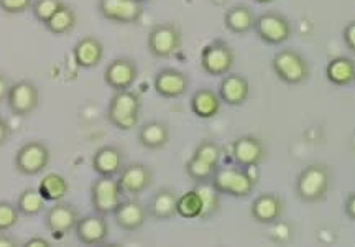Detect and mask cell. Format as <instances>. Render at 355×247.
I'll use <instances>...</instances> for the list:
<instances>
[{
    "label": "cell",
    "mask_w": 355,
    "mask_h": 247,
    "mask_svg": "<svg viewBox=\"0 0 355 247\" xmlns=\"http://www.w3.org/2000/svg\"><path fill=\"white\" fill-rule=\"evenodd\" d=\"M220 195L234 198H247L254 193L257 187V178L250 173V169H243L239 165L217 167L214 176L211 180Z\"/></svg>",
    "instance_id": "6da1fadb"
},
{
    "label": "cell",
    "mask_w": 355,
    "mask_h": 247,
    "mask_svg": "<svg viewBox=\"0 0 355 247\" xmlns=\"http://www.w3.org/2000/svg\"><path fill=\"white\" fill-rule=\"evenodd\" d=\"M141 98L139 92L125 90L115 91L107 108V119L115 129L132 130L139 127Z\"/></svg>",
    "instance_id": "7a4b0ae2"
},
{
    "label": "cell",
    "mask_w": 355,
    "mask_h": 247,
    "mask_svg": "<svg viewBox=\"0 0 355 247\" xmlns=\"http://www.w3.org/2000/svg\"><path fill=\"white\" fill-rule=\"evenodd\" d=\"M331 188V171L321 163H311L296 178V196L303 203H319Z\"/></svg>",
    "instance_id": "3957f363"
},
{
    "label": "cell",
    "mask_w": 355,
    "mask_h": 247,
    "mask_svg": "<svg viewBox=\"0 0 355 247\" xmlns=\"http://www.w3.org/2000/svg\"><path fill=\"white\" fill-rule=\"evenodd\" d=\"M273 73L277 74L279 81L285 85L298 86L308 81L311 68L308 60L301 55L300 51L293 50V48H285L279 50L272 60Z\"/></svg>",
    "instance_id": "277c9868"
},
{
    "label": "cell",
    "mask_w": 355,
    "mask_h": 247,
    "mask_svg": "<svg viewBox=\"0 0 355 247\" xmlns=\"http://www.w3.org/2000/svg\"><path fill=\"white\" fill-rule=\"evenodd\" d=\"M146 46H148V51L152 53V56H155V58H171L183 46V32L173 22L157 24L150 30Z\"/></svg>",
    "instance_id": "5b68a950"
},
{
    "label": "cell",
    "mask_w": 355,
    "mask_h": 247,
    "mask_svg": "<svg viewBox=\"0 0 355 247\" xmlns=\"http://www.w3.org/2000/svg\"><path fill=\"white\" fill-rule=\"evenodd\" d=\"M91 205L96 213L114 214L123 198V189L115 176H97L91 185Z\"/></svg>",
    "instance_id": "8992f818"
},
{
    "label": "cell",
    "mask_w": 355,
    "mask_h": 247,
    "mask_svg": "<svg viewBox=\"0 0 355 247\" xmlns=\"http://www.w3.org/2000/svg\"><path fill=\"white\" fill-rule=\"evenodd\" d=\"M254 30L261 42L275 46L286 43L293 35L291 22L278 12H263L257 17Z\"/></svg>",
    "instance_id": "52a82bcc"
},
{
    "label": "cell",
    "mask_w": 355,
    "mask_h": 247,
    "mask_svg": "<svg viewBox=\"0 0 355 247\" xmlns=\"http://www.w3.org/2000/svg\"><path fill=\"white\" fill-rule=\"evenodd\" d=\"M235 63V53L232 46L224 40H216L202 48L201 68L209 76L220 78L230 73Z\"/></svg>",
    "instance_id": "ba28073f"
},
{
    "label": "cell",
    "mask_w": 355,
    "mask_h": 247,
    "mask_svg": "<svg viewBox=\"0 0 355 247\" xmlns=\"http://www.w3.org/2000/svg\"><path fill=\"white\" fill-rule=\"evenodd\" d=\"M51 153L42 140H30L21 145L15 153V169L19 173L33 176L42 173L50 165Z\"/></svg>",
    "instance_id": "9c48e42d"
},
{
    "label": "cell",
    "mask_w": 355,
    "mask_h": 247,
    "mask_svg": "<svg viewBox=\"0 0 355 247\" xmlns=\"http://www.w3.org/2000/svg\"><path fill=\"white\" fill-rule=\"evenodd\" d=\"M97 12L102 19L114 24L133 25L144 17V3L140 0H99Z\"/></svg>",
    "instance_id": "30bf717a"
},
{
    "label": "cell",
    "mask_w": 355,
    "mask_h": 247,
    "mask_svg": "<svg viewBox=\"0 0 355 247\" xmlns=\"http://www.w3.org/2000/svg\"><path fill=\"white\" fill-rule=\"evenodd\" d=\"M79 211L73 205L63 201H56L51 208L46 210L44 213V226L51 232L53 237L61 239V237L68 236L69 232L74 231L76 228Z\"/></svg>",
    "instance_id": "8fae6325"
},
{
    "label": "cell",
    "mask_w": 355,
    "mask_h": 247,
    "mask_svg": "<svg viewBox=\"0 0 355 247\" xmlns=\"http://www.w3.org/2000/svg\"><path fill=\"white\" fill-rule=\"evenodd\" d=\"M40 104V91L32 81H17L10 86L7 105L17 117H26L37 111Z\"/></svg>",
    "instance_id": "7c38bea8"
},
{
    "label": "cell",
    "mask_w": 355,
    "mask_h": 247,
    "mask_svg": "<svg viewBox=\"0 0 355 247\" xmlns=\"http://www.w3.org/2000/svg\"><path fill=\"white\" fill-rule=\"evenodd\" d=\"M266 157V147L259 137L242 135L232 142V158L235 165L255 169Z\"/></svg>",
    "instance_id": "4fadbf2b"
},
{
    "label": "cell",
    "mask_w": 355,
    "mask_h": 247,
    "mask_svg": "<svg viewBox=\"0 0 355 247\" xmlns=\"http://www.w3.org/2000/svg\"><path fill=\"white\" fill-rule=\"evenodd\" d=\"M153 170L145 163H128L119 173V183L123 189V195L139 196L146 191L153 183Z\"/></svg>",
    "instance_id": "5bb4252c"
},
{
    "label": "cell",
    "mask_w": 355,
    "mask_h": 247,
    "mask_svg": "<svg viewBox=\"0 0 355 247\" xmlns=\"http://www.w3.org/2000/svg\"><path fill=\"white\" fill-rule=\"evenodd\" d=\"M139 78V66L130 58H117L110 61L104 71V81L110 90L125 91L135 85Z\"/></svg>",
    "instance_id": "9a60e30c"
},
{
    "label": "cell",
    "mask_w": 355,
    "mask_h": 247,
    "mask_svg": "<svg viewBox=\"0 0 355 247\" xmlns=\"http://www.w3.org/2000/svg\"><path fill=\"white\" fill-rule=\"evenodd\" d=\"M74 235L84 246H99L107 241L109 223L105 216L99 213L81 216L74 228Z\"/></svg>",
    "instance_id": "2e32d148"
},
{
    "label": "cell",
    "mask_w": 355,
    "mask_h": 247,
    "mask_svg": "<svg viewBox=\"0 0 355 247\" xmlns=\"http://www.w3.org/2000/svg\"><path fill=\"white\" fill-rule=\"evenodd\" d=\"M153 87L158 96L165 99H178L189 90L188 74L176 68H163L153 79Z\"/></svg>",
    "instance_id": "e0dca14e"
},
{
    "label": "cell",
    "mask_w": 355,
    "mask_h": 247,
    "mask_svg": "<svg viewBox=\"0 0 355 247\" xmlns=\"http://www.w3.org/2000/svg\"><path fill=\"white\" fill-rule=\"evenodd\" d=\"M146 218H148V208L137 198L122 200L117 210L114 211L115 224L127 232L139 231L146 223Z\"/></svg>",
    "instance_id": "ac0fdd59"
},
{
    "label": "cell",
    "mask_w": 355,
    "mask_h": 247,
    "mask_svg": "<svg viewBox=\"0 0 355 247\" xmlns=\"http://www.w3.org/2000/svg\"><path fill=\"white\" fill-rule=\"evenodd\" d=\"M285 211V201L277 193H261L252 201L250 216L260 224H273L282 219Z\"/></svg>",
    "instance_id": "d6986e66"
},
{
    "label": "cell",
    "mask_w": 355,
    "mask_h": 247,
    "mask_svg": "<svg viewBox=\"0 0 355 247\" xmlns=\"http://www.w3.org/2000/svg\"><path fill=\"white\" fill-rule=\"evenodd\" d=\"M219 96L222 103L234 105V108L245 104L248 96H250V83L242 74L227 73L225 76H222L219 85Z\"/></svg>",
    "instance_id": "ffe728a7"
},
{
    "label": "cell",
    "mask_w": 355,
    "mask_h": 247,
    "mask_svg": "<svg viewBox=\"0 0 355 247\" xmlns=\"http://www.w3.org/2000/svg\"><path fill=\"white\" fill-rule=\"evenodd\" d=\"M123 167V152L117 145H104L92 155V170L99 176H119Z\"/></svg>",
    "instance_id": "44dd1931"
},
{
    "label": "cell",
    "mask_w": 355,
    "mask_h": 247,
    "mask_svg": "<svg viewBox=\"0 0 355 247\" xmlns=\"http://www.w3.org/2000/svg\"><path fill=\"white\" fill-rule=\"evenodd\" d=\"M73 58L79 68L91 69L101 65L104 58V45L97 37H84L73 48Z\"/></svg>",
    "instance_id": "7402d4cb"
},
{
    "label": "cell",
    "mask_w": 355,
    "mask_h": 247,
    "mask_svg": "<svg viewBox=\"0 0 355 247\" xmlns=\"http://www.w3.org/2000/svg\"><path fill=\"white\" fill-rule=\"evenodd\" d=\"M178 195L171 188H159L148 203V214L158 221H168L178 216Z\"/></svg>",
    "instance_id": "603a6c76"
},
{
    "label": "cell",
    "mask_w": 355,
    "mask_h": 247,
    "mask_svg": "<svg viewBox=\"0 0 355 247\" xmlns=\"http://www.w3.org/2000/svg\"><path fill=\"white\" fill-rule=\"evenodd\" d=\"M170 127L162 121H148L139 129V144L146 150H159L170 142Z\"/></svg>",
    "instance_id": "cb8c5ba5"
},
{
    "label": "cell",
    "mask_w": 355,
    "mask_h": 247,
    "mask_svg": "<svg viewBox=\"0 0 355 247\" xmlns=\"http://www.w3.org/2000/svg\"><path fill=\"white\" fill-rule=\"evenodd\" d=\"M191 111L199 119H212L220 112L222 101L219 92L212 91L211 87H201L193 94L189 103Z\"/></svg>",
    "instance_id": "d4e9b609"
},
{
    "label": "cell",
    "mask_w": 355,
    "mask_h": 247,
    "mask_svg": "<svg viewBox=\"0 0 355 247\" xmlns=\"http://www.w3.org/2000/svg\"><path fill=\"white\" fill-rule=\"evenodd\" d=\"M257 15L250 7L245 3H239V6L230 7L224 13V25L230 33L235 35H245L252 32L255 26Z\"/></svg>",
    "instance_id": "484cf974"
},
{
    "label": "cell",
    "mask_w": 355,
    "mask_h": 247,
    "mask_svg": "<svg viewBox=\"0 0 355 247\" xmlns=\"http://www.w3.org/2000/svg\"><path fill=\"white\" fill-rule=\"evenodd\" d=\"M326 78L337 87L350 86L355 81V61L347 56L332 58L326 66Z\"/></svg>",
    "instance_id": "4316f807"
},
{
    "label": "cell",
    "mask_w": 355,
    "mask_h": 247,
    "mask_svg": "<svg viewBox=\"0 0 355 247\" xmlns=\"http://www.w3.org/2000/svg\"><path fill=\"white\" fill-rule=\"evenodd\" d=\"M76 25H78L76 12H74L73 7L66 6V3H63V6L58 8L55 15L44 24L48 32L53 35H58V37L71 33L74 28H76Z\"/></svg>",
    "instance_id": "83f0119b"
},
{
    "label": "cell",
    "mask_w": 355,
    "mask_h": 247,
    "mask_svg": "<svg viewBox=\"0 0 355 247\" xmlns=\"http://www.w3.org/2000/svg\"><path fill=\"white\" fill-rule=\"evenodd\" d=\"M38 191L46 201H63L64 196L69 193V183L63 175L50 173L42 178L38 185Z\"/></svg>",
    "instance_id": "f1b7e54d"
},
{
    "label": "cell",
    "mask_w": 355,
    "mask_h": 247,
    "mask_svg": "<svg viewBox=\"0 0 355 247\" xmlns=\"http://www.w3.org/2000/svg\"><path fill=\"white\" fill-rule=\"evenodd\" d=\"M46 200L38 191V188H26L19 195L17 200V208H19L21 216L33 218L46 210Z\"/></svg>",
    "instance_id": "f546056e"
},
{
    "label": "cell",
    "mask_w": 355,
    "mask_h": 247,
    "mask_svg": "<svg viewBox=\"0 0 355 247\" xmlns=\"http://www.w3.org/2000/svg\"><path fill=\"white\" fill-rule=\"evenodd\" d=\"M178 216H181L183 219H199L202 213V200L201 195L198 193V189H189L184 195L178 196Z\"/></svg>",
    "instance_id": "4dcf8cb0"
},
{
    "label": "cell",
    "mask_w": 355,
    "mask_h": 247,
    "mask_svg": "<svg viewBox=\"0 0 355 247\" xmlns=\"http://www.w3.org/2000/svg\"><path fill=\"white\" fill-rule=\"evenodd\" d=\"M196 189L202 200V213L199 219H209L220 208V193L212 187L211 182L196 183Z\"/></svg>",
    "instance_id": "1f68e13d"
},
{
    "label": "cell",
    "mask_w": 355,
    "mask_h": 247,
    "mask_svg": "<svg viewBox=\"0 0 355 247\" xmlns=\"http://www.w3.org/2000/svg\"><path fill=\"white\" fill-rule=\"evenodd\" d=\"M186 173L194 183H206L211 182L212 176L216 173V167L209 165V163L199 160L196 157H191L188 162H186Z\"/></svg>",
    "instance_id": "d6a6232c"
},
{
    "label": "cell",
    "mask_w": 355,
    "mask_h": 247,
    "mask_svg": "<svg viewBox=\"0 0 355 247\" xmlns=\"http://www.w3.org/2000/svg\"><path fill=\"white\" fill-rule=\"evenodd\" d=\"M193 157L199 158V160L209 163L212 167H219L220 165V158H222V150L219 145H217L214 140H202V142H199V145L196 148H194V153Z\"/></svg>",
    "instance_id": "836d02e7"
},
{
    "label": "cell",
    "mask_w": 355,
    "mask_h": 247,
    "mask_svg": "<svg viewBox=\"0 0 355 247\" xmlns=\"http://www.w3.org/2000/svg\"><path fill=\"white\" fill-rule=\"evenodd\" d=\"M61 6H63V0H33L30 10H32L35 19L44 25Z\"/></svg>",
    "instance_id": "e575fe53"
},
{
    "label": "cell",
    "mask_w": 355,
    "mask_h": 247,
    "mask_svg": "<svg viewBox=\"0 0 355 247\" xmlns=\"http://www.w3.org/2000/svg\"><path fill=\"white\" fill-rule=\"evenodd\" d=\"M20 211L10 201H0V232L10 231L20 221Z\"/></svg>",
    "instance_id": "d590c367"
},
{
    "label": "cell",
    "mask_w": 355,
    "mask_h": 247,
    "mask_svg": "<svg viewBox=\"0 0 355 247\" xmlns=\"http://www.w3.org/2000/svg\"><path fill=\"white\" fill-rule=\"evenodd\" d=\"M33 0H0V10L8 15H19L32 8Z\"/></svg>",
    "instance_id": "8d00e7d4"
},
{
    "label": "cell",
    "mask_w": 355,
    "mask_h": 247,
    "mask_svg": "<svg viewBox=\"0 0 355 247\" xmlns=\"http://www.w3.org/2000/svg\"><path fill=\"white\" fill-rule=\"evenodd\" d=\"M343 38H344L345 46H347L350 51L355 53V20L349 22V24L344 26Z\"/></svg>",
    "instance_id": "74e56055"
},
{
    "label": "cell",
    "mask_w": 355,
    "mask_h": 247,
    "mask_svg": "<svg viewBox=\"0 0 355 247\" xmlns=\"http://www.w3.org/2000/svg\"><path fill=\"white\" fill-rule=\"evenodd\" d=\"M344 211H345V214H347L349 219L355 221V191L350 193V195L347 196V200H345Z\"/></svg>",
    "instance_id": "f35d334b"
},
{
    "label": "cell",
    "mask_w": 355,
    "mask_h": 247,
    "mask_svg": "<svg viewBox=\"0 0 355 247\" xmlns=\"http://www.w3.org/2000/svg\"><path fill=\"white\" fill-rule=\"evenodd\" d=\"M12 135V129L10 126H8L7 121H3V119H0V147H2L3 144H7V140L10 139Z\"/></svg>",
    "instance_id": "ab89813d"
},
{
    "label": "cell",
    "mask_w": 355,
    "mask_h": 247,
    "mask_svg": "<svg viewBox=\"0 0 355 247\" xmlns=\"http://www.w3.org/2000/svg\"><path fill=\"white\" fill-rule=\"evenodd\" d=\"M10 81H8L7 76H3L2 73H0V103H3V101H7V96H8V91H10Z\"/></svg>",
    "instance_id": "60d3db41"
},
{
    "label": "cell",
    "mask_w": 355,
    "mask_h": 247,
    "mask_svg": "<svg viewBox=\"0 0 355 247\" xmlns=\"http://www.w3.org/2000/svg\"><path fill=\"white\" fill-rule=\"evenodd\" d=\"M48 246H50V241L40 236L30 237V239L24 244V247H48Z\"/></svg>",
    "instance_id": "b9f144b4"
},
{
    "label": "cell",
    "mask_w": 355,
    "mask_h": 247,
    "mask_svg": "<svg viewBox=\"0 0 355 247\" xmlns=\"http://www.w3.org/2000/svg\"><path fill=\"white\" fill-rule=\"evenodd\" d=\"M20 242L15 237L6 235V232H0V247H19Z\"/></svg>",
    "instance_id": "7bdbcfd3"
},
{
    "label": "cell",
    "mask_w": 355,
    "mask_h": 247,
    "mask_svg": "<svg viewBox=\"0 0 355 247\" xmlns=\"http://www.w3.org/2000/svg\"><path fill=\"white\" fill-rule=\"evenodd\" d=\"M254 2L261 3V6H266V3H272V2H275V0H254Z\"/></svg>",
    "instance_id": "ee69618b"
},
{
    "label": "cell",
    "mask_w": 355,
    "mask_h": 247,
    "mask_svg": "<svg viewBox=\"0 0 355 247\" xmlns=\"http://www.w3.org/2000/svg\"><path fill=\"white\" fill-rule=\"evenodd\" d=\"M140 2H141V3H145V2H150V0H140Z\"/></svg>",
    "instance_id": "f6af8a7d"
},
{
    "label": "cell",
    "mask_w": 355,
    "mask_h": 247,
    "mask_svg": "<svg viewBox=\"0 0 355 247\" xmlns=\"http://www.w3.org/2000/svg\"><path fill=\"white\" fill-rule=\"evenodd\" d=\"M0 119H2V117H0Z\"/></svg>",
    "instance_id": "bcb514c9"
}]
</instances>
